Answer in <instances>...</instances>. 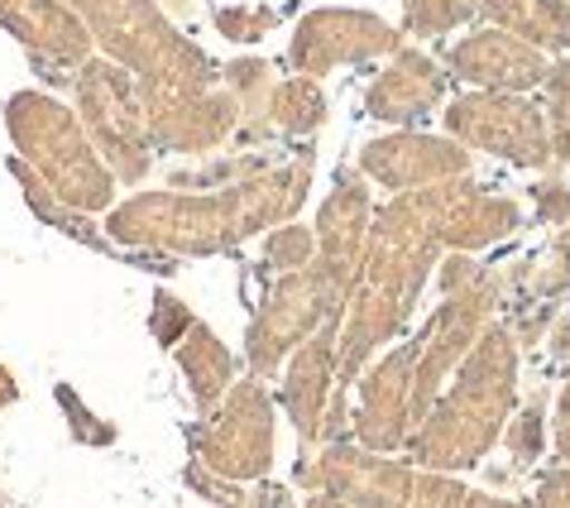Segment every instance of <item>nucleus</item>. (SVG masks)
Wrapping results in <instances>:
<instances>
[{"instance_id":"f257e3e1","label":"nucleus","mask_w":570,"mask_h":508,"mask_svg":"<svg viewBox=\"0 0 570 508\" xmlns=\"http://www.w3.org/2000/svg\"><path fill=\"white\" fill-rule=\"evenodd\" d=\"M316 173V149L303 145L283 164H268L264 173L216 193H135L130 202L110 206L106 235L110 245L158 250V254H220L245 245L249 235H264L303 212Z\"/></svg>"},{"instance_id":"f03ea898","label":"nucleus","mask_w":570,"mask_h":508,"mask_svg":"<svg viewBox=\"0 0 570 508\" xmlns=\"http://www.w3.org/2000/svg\"><path fill=\"white\" fill-rule=\"evenodd\" d=\"M518 408V341L509 326H489L465 364L451 374L432 412L407 437V460L422 470L461 475L489 456Z\"/></svg>"},{"instance_id":"7ed1b4c3","label":"nucleus","mask_w":570,"mask_h":508,"mask_svg":"<svg viewBox=\"0 0 570 508\" xmlns=\"http://www.w3.org/2000/svg\"><path fill=\"white\" fill-rule=\"evenodd\" d=\"M87 25L91 43L139 77L145 101L207 97L220 87V68L202 43H193L164 14V0H62Z\"/></svg>"},{"instance_id":"20e7f679","label":"nucleus","mask_w":570,"mask_h":508,"mask_svg":"<svg viewBox=\"0 0 570 508\" xmlns=\"http://www.w3.org/2000/svg\"><path fill=\"white\" fill-rule=\"evenodd\" d=\"M6 135L14 145V158H24L68 206L87 216L110 212L116 173L91 145L87 125L77 120L68 101L49 97V91H14L6 101Z\"/></svg>"},{"instance_id":"39448f33","label":"nucleus","mask_w":570,"mask_h":508,"mask_svg":"<svg viewBox=\"0 0 570 508\" xmlns=\"http://www.w3.org/2000/svg\"><path fill=\"white\" fill-rule=\"evenodd\" d=\"M72 110L87 125L91 145L116 173V183H145L154 164V139L145 120L139 77L110 58H91L72 77Z\"/></svg>"},{"instance_id":"423d86ee","label":"nucleus","mask_w":570,"mask_h":508,"mask_svg":"<svg viewBox=\"0 0 570 508\" xmlns=\"http://www.w3.org/2000/svg\"><path fill=\"white\" fill-rule=\"evenodd\" d=\"M193 456L226 480H268L274 470V399L264 379H235L216 408L193 427Z\"/></svg>"},{"instance_id":"0eeeda50","label":"nucleus","mask_w":570,"mask_h":508,"mask_svg":"<svg viewBox=\"0 0 570 508\" xmlns=\"http://www.w3.org/2000/svg\"><path fill=\"white\" fill-rule=\"evenodd\" d=\"M446 135L461 139L465 149L494 154L513 168H551V130H547V110L513 97V91H465L446 106Z\"/></svg>"},{"instance_id":"6e6552de","label":"nucleus","mask_w":570,"mask_h":508,"mask_svg":"<svg viewBox=\"0 0 570 508\" xmlns=\"http://www.w3.org/2000/svg\"><path fill=\"white\" fill-rule=\"evenodd\" d=\"M341 326V303L331 297L322 279L303 268V274H283L268 283L264 303L255 312V322L245 331V360L259 379H268L278 364H288V355L303 341H312L316 331Z\"/></svg>"},{"instance_id":"1a4fd4ad","label":"nucleus","mask_w":570,"mask_h":508,"mask_svg":"<svg viewBox=\"0 0 570 508\" xmlns=\"http://www.w3.org/2000/svg\"><path fill=\"white\" fill-rule=\"evenodd\" d=\"M370 231H374L370 178L360 168H341L322 202V216H316V260H312V274L331 289L341 312L351 303V293L360 289Z\"/></svg>"},{"instance_id":"9d476101","label":"nucleus","mask_w":570,"mask_h":508,"mask_svg":"<svg viewBox=\"0 0 570 508\" xmlns=\"http://www.w3.org/2000/svg\"><path fill=\"white\" fill-rule=\"evenodd\" d=\"M403 43V29L379 20L370 10H312L297 20L293 43H288V62L297 77H326L336 68H360V62H379L393 58Z\"/></svg>"},{"instance_id":"9b49d317","label":"nucleus","mask_w":570,"mask_h":508,"mask_svg":"<svg viewBox=\"0 0 570 508\" xmlns=\"http://www.w3.org/2000/svg\"><path fill=\"white\" fill-rule=\"evenodd\" d=\"M297 480L307 489H326L355 508H407L417 466L370 451L360 441H326L312 460H297Z\"/></svg>"},{"instance_id":"f8f14e48","label":"nucleus","mask_w":570,"mask_h":508,"mask_svg":"<svg viewBox=\"0 0 570 508\" xmlns=\"http://www.w3.org/2000/svg\"><path fill=\"white\" fill-rule=\"evenodd\" d=\"M413 370H417V336L399 341L389 355L364 364L355 379V412L351 432L360 447L393 456L413 437Z\"/></svg>"},{"instance_id":"ddd939ff","label":"nucleus","mask_w":570,"mask_h":508,"mask_svg":"<svg viewBox=\"0 0 570 508\" xmlns=\"http://www.w3.org/2000/svg\"><path fill=\"white\" fill-rule=\"evenodd\" d=\"M474 158L461 139H441L422 130H399V135H379L360 149V173L379 187L399 193H422V187H441L455 178H474Z\"/></svg>"},{"instance_id":"4468645a","label":"nucleus","mask_w":570,"mask_h":508,"mask_svg":"<svg viewBox=\"0 0 570 508\" xmlns=\"http://www.w3.org/2000/svg\"><path fill=\"white\" fill-rule=\"evenodd\" d=\"M441 62L455 82H470L474 91H513V97L542 87L551 77L542 49H532L528 39L509 35V29H474Z\"/></svg>"},{"instance_id":"2eb2a0df","label":"nucleus","mask_w":570,"mask_h":508,"mask_svg":"<svg viewBox=\"0 0 570 508\" xmlns=\"http://www.w3.org/2000/svg\"><path fill=\"white\" fill-rule=\"evenodd\" d=\"M0 29L20 39L29 58H39V68H62L68 82L82 62L97 58L87 25L62 0H0Z\"/></svg>"},{"instance_id":"dca6fc26","label":"nucleus","mask_w":570,"mask_h":508,"mask_svg":"<svg viewBox=\"0 0 570 508\" xmlns=\"http://www.w3.org/2000/svg\"><path fill=\"white\" fill-rule=\"evenodd\" d=\"M149 139L173 154H216L240 135V101L226 87L183 101H145Z\"/></svg>"},{"instance_id":"f3484780","label":"nucleus","mask_w":570,"mask_h":508,"mask_svg":"<svg viewBox=\"0 0 570 508\" xmlns=\"http://www.w3.org/2000/svg\"><path fill=\"white\" fill-rule=\"evenodd\" d=\"M331 403H336V326L316 331L283 364V408L307 447H322Z\"/></svg>"},{"instance_id":"a211bd4d","label":"nucleus","mask_w":570,"mask_h":508,"mask_svg":"<svg viewBox=\"0 0 570 508\" xmlns=\"http://www.w3.org/2000/svg\"><path fill=\"white\" fill-rule=\"evenodd\" d=\"M441 97H446V68L422 49H399L364 91V110L384 125H417L432 116Z\"/></svg>"},{"instance_id":"6ab92c4d","label":"nucleus","mask_w":570,"mask_h":508,"mask_svg":"<svg viewBox=\"0 0 570 508\" xmlns=\"http://www.w3.org/2000/svg\"><path fill=\"white\" fill-rule=\"evenodd\" d=\"M522 226V212L513 197L489 193L474 178H455L451 183V212H446V250L451 254H480L489 245L509 241Z\"/></svg>"},{"instance_id":"aec40b11","label":"nucleus","mask_w":570,"mask_h":508,"mask_svg":"<svg viewBox=\"0 0 570 508\" xmlns=\"http://www.w3.org/2000/svg\"><path fill=\"white\" fill-rule=\"evenodd\" d=\"M480 14L494 29L528 39L532 49H570V6L566 0H480Z\"/></svg>"},{"instance_id":"412c9836","label":"nucleus","mask_w":570,"mask_h":508,"mask_svg":"<svg viewBox=\"0 0 570 508\" xmlns=\"http://www.w3.org/2000/svg\"><path fill=\"white\" fill-rule=\"evenodd\" d=\"M173 355H178V370H183L187 389H193V399H197L202 412L216 408V403L230 393V384H235V360H230L226 341H220L212 326L197 322V326L178 341V351H173Z\"/></svg>"},{"instance_id":"4be33fe9","label":"nucleus","mask_w":570,"mask_h":508,"mask_svg":"<svg viewBox=\"0 0 570 508\" xmlns=\"http://www.w3.org/2000/svg\"><path fill=\"white\" fill-rule=\"evenodd\" d=\"M220 87L230 91L235 101H240V135L245 145H264L268 135V101H274V68H268L264 58H240V62H226L220 68Z\"/></svg>"},{"instance_id":"5701e85b","label":"nucleus","mask_w":570,"mask_h":508,"mask_svg":"<svg viewBox=\"0 0 570 508\" xmlns=\"http://www.w3.org/2000/svg\"><path fill=\"white\" fill-rule=\"evenodd\" d=\"M10 173L20 178V193H24V202H29V212H35L43 226H53V231H62V235H72L77 245H91V250L110 254V235H101V231H97V221H91L87 212H77V206L62 202L53 187L24 164V158H10Z\"/></svg>"},{"instance_id":"b1692460","label":"nucleus","mask_w":570,"mask_h":508,"mask_svg":"<svg viewBox=\"0 0 570 508\" xmlns=\"http://www.w3.org/2000/svg\"><path fill=\"white\" fill-rule=\"evenodd\" d=\"M326 125V91L316 87V77H288V82L274 87V101H268V130L288 135V139H307Z\"/></svg>"},{"instance_id":"393cba45","label":"nucleus","mask_w":570,"mask_h":508,"mask_svg":"<svg viewBox=\"0 0 570 508\" xmlns=\"http://www.w3.org/2000/svg\"><path fill=\"white\" fill-rule=\"evenodd\" d=\"M407 508H528V504L484 495V489L455 480V475H446V470H422L417 466V480H413V495H407Z\"/></svg>"},{"instance_id":"a878e982","label":"nucleus","mask_w":570,"mask_h":508,"mask_svg":"<svg viewBox=\"0 0 570 508\" xmlns=\"http://www.w3.org/2000/svg\"><path fill=\"white\" fill-rule=\"evenodd\" d=\"M480 0H403V39H441L470 25Z\"/></svg>"},{"instance_id":"bb28decb","label":"nucleus","mask_w":570,"mask_h":508,"mask_svg":"<svg viewBox=\"0 0 570 508\" xmlns=\"http://www.w3.org/2000/svg\"><path fill=\"white\" fill-rule=\"evenodd\" d=\"M503 447L518 470H532L537 456L547 451V393H532L528 403L513 408L509 427H503Z\"/></svg>"},{"instance_id":"cd10ccee","label":"nucleus","mask_w":570,"mask_h":508,"mask_svg":"<svg viewBox=\"0 0 570 508\" xmlns=\"http://www.w3.org/2000/svg\"><path fill=\"white\" fill-rule=\"evenodd\" d=\"M312 260H316V231L283 221V226H274L264 235V260H259L264 274H278V279L303 274V268H312Z\"/></svg>"},{"instance_id":"c85d7f7f","label":"nucleus","mask_w":570,"mask_h":508,"mask_svg":"<svg viewBox=\"0 0 570 508\" xmlns=\"http://www.w3.org/2000/svg\"><path fill=\"white\" fill-rule=\"evenodd\" d=\"M547 130L557 164H570V62H557L547 77Z\"/></svg>"},{"instance_id":"c756f323","label":"nucleus","mask_w":570,"mask_h":508,"mask_svg":"<svg viewBox=\"0 0 570 508\" xmlns=\"http://www.w3.org/2000/svg\"><path fill=\"white\" fill-rule=\"evenodd\" d=\"M274 25H278V10H268V6H220L216 10V35L230 43H259L274 35Z\"/></svg>"},{"instance_id":"7c9ffc66","label":"nucleus","mask_w":570,"mask_h":508,"mask_svg":"<svg viewBox=\"0 0 570 508\" xmlns=\"http://www.w3.org/2000/svg\"><path fill=\"white\" fill-rule=\"evenodd\" d=\"M58 403H62V418H68L72 437L82 441V447H110V441H116V422L97 418V412H91L82 399H77L68 384H58Z\"/></svg>"},{"instance_id":"2f4dec72","label":"nucleus","mask_w":570,"mask_h":508,"mask_svg":"<svg viewBox=\"0 0 570 508\" xmlns=\"http://www.w3.org/2000/svg\"><path fill=\"white\" fill-rule=\"evenodd\" d=\"M193 326H197V316H193V307H187L183 297H173V293H158V297H154V307H149V331H154L158 345L178 351V341H183Z\"/></svg>"},{"instance_id":"473e14b6","label":"nucleus","mask_w":570,"mask_h":508,"mask_svg":"<svg viewBox=\"0 0 570 508\" xmlns=\"http://www.w3.org/2000/svg\"><path fill=\"white\" fill-rule=\"evenodd\" d=\"M183 480H187V489H197V495L212 499L216 508H245V504H249V495L240 489V480H226V475H216L212 466H202L197 456L187 460V475H183Z\"/></svg>"},{"instance_id":"72a5a7b5","label":"nucleus","mask_w":570,"mask_h":508,"mask_svg":"<svg viewBox=\"0 0 570 508\" xmlns=\"http://www.w3.org/2000/svg\"><path fill=\"white\" fill-rule=\"evenodd\" d=\"M570 216V187L557 183V178H542L532 187V221H542V226H557V221Z\"/></svg>"},{"instance_id":"f704fd0d","label":"nucleus","mask_w":570,"mask_h":508,"mask_svg":"<svg viewBox=\"0 0 570 508\" xmlns=\"http://www.w3.org/2000/svg\"><path fill=\"white\" fill-rule=\"evenodd\" d=\"M537 508H570V466L537 475Z\"/></svg>"},{"instance_id":"c9c22d12","label":"nucleus","mask_w":570,"mask_h":508,"mask_svg":"<svg viewBox=\"0 0 570 508\" xmlns=\"http://www.w3.org/2000/svg\"><path fill=\"white\" fill-rule=\"evenodd\" d=\"M245 508H297V499H293V489L288 485H259L255 495H249V504Z\"/></svg>"},{"instance_id":"e433bc0d","label":"nucleus","mask_w":570,"mask_h":508,"mask_svg":"<svg viewBox=\"0 0 570 508\" xmlns=\"http://www.w3.org/2000/svg\"><path fill=\"white\" fill-rule=\"evenodd\" d=\"M551 427H557V451H561V460L570 466V384H566V393L557 399V422H551Z\"/></svg>"},{"instance_id":"4c0bfd02","label":"nucleus","mask_w":570,"mask_h":508,"mask_svg":"<svg viewBox=\"0 0 570 508\" xmlns=\"http://www.w3.org/2000/svg\"><path fill=\"white\" fill-rule=\"evenodd\" d=\"M547 345L557 360H570V312H557V322L547 331Z\"/></svg>"},{"instance_id":"58836bf2","label":"nucleus","mask_w":570,"mask_h":508,"mask_svg":"<svg viewBox=\"0 0 570 508\" xmlns=\"http://www.w3.org/2000/svg\"><path fill=\"white\" fill-rule=\"evenodd\" d=\"M14 399H20V384H14V374L0 364V412L14 408Z\"/></svg>"},{"instance_id":"ea45409f","label":"nucleus","mask_w":570,"mask_h":508,"mask_svg":"<svg viewBox=\"0 0 570 508\" xmlns=\"http://www.w3.org/2000/svg\"><path fill=\"white\" fill-rule=\"evenodd\" d=\"M303 508H355V504H345L336 495H326V489H312V495L303 499Z\"/></svg>"},{"instance_id":"a19ab883","label":"nucleus","mask_w":570,"mask_h":508,"mask_svg":"<svg viewBox=\"0 0 570 508\" xmlns=\"http://www.w3.org/2000/svg\"><path fill=\"white\" fill-rule=\"evenodd\" d=\"M164 6H168V10H178V14H187V10H193V0H164Z\"/></svg>"},{"instance_id":"79ce46f5","label":"nucleus","mask_w":570,"mask_h":508,"mask_svg":"<svg viewBox=\"0 0 570 508\" xmlns=\"http://www.w3.org/2000/svg\"><path fill=\"white\" fill-rule=\"evenodd\" d=\"M0 504H6V495H0Z\"/></svg>"}]
</instances>
